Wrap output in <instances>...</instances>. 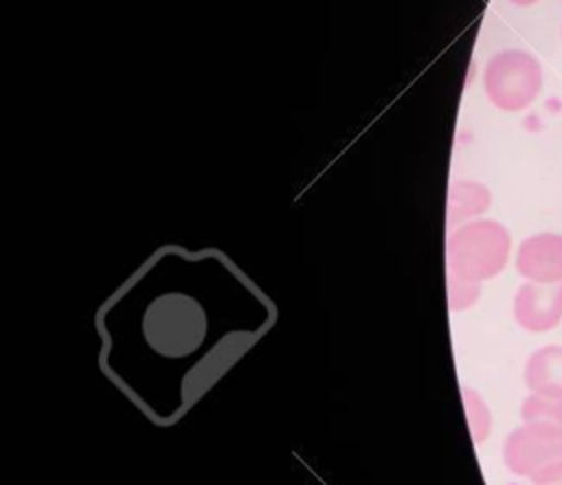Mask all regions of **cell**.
Wrapping results in <instances>:
<instances>
[{
    "mask_svg": "<svg viewBox=\"0 0 562 485\" xmlns=\"http://www.w3.org/2000/svg\"><path fill=\"white\" fill-rule=\"evenodd\" d=\"M509 233L494 219H476L459 226L448 239L450 277L481 283L496 277L509 257Z\"/></svg>",
    "mask_w": 562,
    "mask_h": 485,
    "instance_id": "obj_1",
    "label": "cell"
},
{
    "mask_svg": "<svg viewBox=\"0 0 562 485\" xmlns=\"http://www.w3.org/2000/svg\"><path fill=\"white\" fill-rule=\"evenodd\" d=\"M503 456L514 474L533 485L547 483L562 472V428L544 421L522 424L509 432Z\"/></svg>",
    "mask_w": 562,
    "mask_h": 485,
    "instance_id": "obj_3",
    "label": "cell"
},
{
    "mask_svg": "<svg viewBox=\"0 0 562 485\" xmlns=\"http://www.w3.org/2000/svg\"><path fill=\"white\" fill-rule=\"evenodd\" d=\"M490 206V191L479 182H457L450 191V219H463L483 213Z\"/></svg>",
    "mask_w": 562,
    "mask_h": 485,
    "instance_id": "obj_8",
    "label": "cell"
},
{
    "mask_svg": "<svg viewBox=\"0 0 562 485\" xmlns=\"http://www.w3.org/2000/svg\"><path fill=\"white\" fill-rule=\"evenodd\" d=\"M514 318L531 334H544L562 320V281L536 283L527 281L516 290Z\"/></svg>",
    "mask_w": 562,
    "mask_h": 485,
    "instance_id": "obj_5",
    "label": "cell"
},
{
    "mask_svg": "<svg viewBox=\"0 0 562 485\" xmlns=\"http://www.w3.org/2000/svg\"><path fill=\"white\" fill-rule=\"evenodd\" d=\"M463 399H465V410L470 417V430L474 435V441H481L487 437L490 432V413L487 406L483 404V399L472 393V391H463Z\"/></svg>",
    "mask_w": 562,
    "mask_h": 485,
    "instance_id": "obj_10",
    "label": "cell"
},
{
    "mask_svg": "<svg viewBox=\"0 0 562 485\" xmlns=\"http://www.w3.org/2000/svg\"><path fill=\"white\" fill-rule=\"evenodd\" d=\"M520 415H522L525 424L544 421V424H553V426L562 428V397H547V395L529 393L527 399L522 402Z\"/></svg>",
    "mask_w": 562,
    "mask_h": 485,
    "instance_id": "obj_9",
    "label": "cell"
},
{
    "mask_svg": "<svg viewBox=\"0 0 562 485\" xmlns=\"http://www.w3.org/2000/svg\"><path fill=\"white\" fill-rule=\"evenodd\" d=\"M145 336L165 356L189 353L204 336V314L189 296H160L145 314Z\"/></svg>",
    "mask_w": 562,
    "mask_h": 485,
    "instance_id": "obj_2",
    "label": "cell"
},
{
    "mask_svg": "<svg viewBox=\"0 0 562 485\" xmlns=\"http://www.w3.org/2000/svg\"><path fill=\"white\" fill-rule=\"evenodd\" d=\"M516 270L536 283L562 281V235L536 233L522 239L516 252Z\"/></svg>",
    "mask_w": 562,
    "mask_h": 485,
    "instance_id": "obj_6",
    "label": "cell"
},
{
    "mask_svg": "<svg viewBox=\"0 0 562 485\" xmlns=\"http://www.w3.org/2000/svg\"><path fill=\"white\" fill-rule=\"evenodd\" d=\"M525 384L529 393L562 397V347L544 345L536 349L525 364Z\"/></svg>",
    "mask_w": 562,
    "mask_h": 485,
    "instance_id": "obj_7",
    "label": "cell"
},
{
    "mask_svg": "<svg viewBox=\"0 0 562 485\" xmlns=\"http://www.w3.org/2000/svg\"><path fill=\"white\" fill-rule=\"evenodd\" d=\"M512 4H518V7H529V4H536L538 0H509Z\"/></svg>",
    "mask_w": 562,
    "mask_h": 485,
    "instance_id": "obj_12",
    "label": "cell"
},
{
    "mask_svg": "<svg viewBox=\"0 0 562 485\" xmlns=\"http://www.w3.org/2000/svg\"><path fill=\"white\" fill-rule=\"evenodd\" d=\"M538 485H562V472H560L555 478H551V481H547V483H538Z\"/></svg>",
    "mask_w": 562,
    "mask_h": 485,
    "instance_id": "obj_13",
    "label": "cell"
},
{
    "mask_svg": "<svg viewBox=\"0 0 562 485\" xmlns=\"http://www.w3.org/2000/svg\"><path fill=\"white\" fill-rule=\"evenodd\" d=\"M448 296H450V307H452V309L468 307V305H472V303L476 301V296H479V283L450 277V281H448Z\"/></svg>",
    "mask_w": 562,
    "mask_h": 485,
    "instance_id": "obj_11",
    "label": "cell"
},
{
    "mask_svg": "<svg viewBox=\"0 0 562 485\" xmlns=\"http://www.w3.org/2000/svg\"><path fill=\"white\" fill-rule=\"evenodd\" d=\"M487 99L507 112L529 108L542 88V68L531 53L501 50L496 53L483 75Z\"/></svg>",
    "mask_w": 562,
    "mask_h": 485,
    "instance_id": "obj_4",
    "label": "cell"
}]
</instances>
